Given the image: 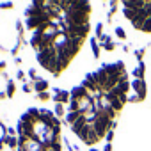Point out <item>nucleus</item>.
Returning <instances> with one entry per match:
<instances>
[{
  "label": "nucleus",
  "instance_id": "3",
  "mask_svg": "<svg viewBox=\"0 0 151 151\" xmlns=\"http://www.w3.org/2000/svg\"><path fill=\"white\" fill-rule=\"evenodd\" d=\"M84 94H86V89L84 87H77V89H73V94L71 96H73V100H77V98H82Z\"/></svg>",
  "mask_w": 151,
  "mask_h": 151
},
{
  "label": "nucleus",
  "instance_id": "10",
  "mask_svg": "<svg viewBox=\"0 0 151 151\" xmlns=\"http://www.w3.org/2000/svg\"><path fill=\"white\" fill-rule=\"evenodd\" d=\"M119 87H121V91L124 93V91L128 89V84H126V82H119Z\"/></svg>",
  "mask_w": 151,
  "mask_h": 151
},
{
  "label": "nucleus",
  "instance_id": "7",
  "mask_svg": "<svg viewBox=\"0 0 151 151\" xmlns=\"http://www.w3.org/2000/svg\"><path fill=\"white\" fill-rule=\"evenodd\" d=\"M121 105H123V101H121V100H119V98H116V100H114V101H112V107H114V109H116V110H119V109H121Z\"/></svg>",
  "mask_w": 151,
  "mask_h": 151
},
{
  "label": "nucleus",
  "instance_id": "2",
  "mask_svg": "<svg viewBox=\"0 0 151 151\" xmlns=\"http://www.w3.org/2000/svg\"><path fill=\"white\" fill-rule=\"evenodd\" d=\"M86 124H87V123H86V117H80L78 121H75V123H73V126H71V128H73V132H75V133H80V132H82V128H84Z\"/></svg>",
  "mask_w": 151,
  "mask_h": 151
},
{
  "label": "nucleus",
  "instance_id": "8",
  "mask_svg": "<svg viewBox=\"0 0 151 151\" xmlns=\"http://www.w3.org/2000/svg\"><path fill=\"white\" fill-rule=\"evenodd\" d=\"M55 100H57V101H60V100L66 101V100H68V93H59V94L55 96Z\"/></svg>",
  "mask_w": 151,
  "mask_h": 151
},
{
  "label": "nucleus",
  "instance_id": "5",
  "mask_svg": "<svg viewBox=\"0 0 151 151\" xmlns=\"http://www.w3.org/2000/svg\"><path fill=\"white\" fill-rule=\"evenodd\" d=\"M78 119H80L78 112H71V114H68V121H69V123H75V121H78Z\"/></svg>",
  "mask_w": 151,
  "mask_h": 151
},
{
  "label": "nucleus",
  "instance_id": "9",
  "mask_svg": "<svg viewBox=\"0 0 151 151\" xmlns=\"http://www.w3.org/2000/svg\"><path fill=\"white\" fill-rule=\"evenodd\" d=\"M45 87H46V82H37V84H36V89H37V91H43Z\"/></svg>",
  "mask_w": 151,
  "mask_h": 151
},
{
  "label": "nucleus",
  "instance_id": "4",
  "mask_svg": "<svg viewBox=\"0 0 151 151\" xmlns=\"http://www.w3.org/2000/svg\"><path fill=\"white\" fill-rule=\"evenodd\" d=\"M89 133H91V124H89V123H87V124H86V126H84V128H82V132H80V133H78V135H80V137H82V139H84V140H86V139H87V137H89Z\"/></svg>",
  "mask_w": 151,
  "mask_h": 151
},
{
  "label": "nucleus",
  "instance_id": "12",
  "mask_svg": "<svg viewBox=\"0 0 151 151\" xmlns=\"http://www.w3.org/2000/svg\"><path fill=\"white\" fill-rule=\"evenodd\" d=\"M7 144H9V146H16V140H14L13 137H9V139H7Z\"/></svg>",
  "mask_w": 151,
  "mask_h": 151
},
{
  "label": "nucleus",
  "instance_id": "6",
  "mask_svg": "<svg viewBox=\"0 0 151 151\" xmlns=\"http://www.w3.org/2000/svg\"><path fill=\"white\" fill-rule=\"evenodd\" d=\"M142 30H146V32H151V18H147V20L142 23Z\"/></svg>",
  "mask_w": 151,
  "mask_h": 151
},
{
  "label": "nucleus",
  "instance_id": "11",
  "mask_svg": "<svg viewBox=\"0 0 151 151\" xmlns=\"http://www.w3.org/2000/svg\"><path fill=\"white\" fill-rule=\"evenodd\" d=\"M77 107H78V103H77V100H73V101H71V109H73V110H78Z\"/></svg>",
  "mask_w": 151,
  "mask_h": 151
},
{
  "label": "nucleus",
  "instance_id": "13",
  "mask_svg": "<svg viewBox=\"0 0 151 151\" xmlns=\"http://www.w3.org/2000/svg\"><path fill=\"white\" fill-rule=\"evenodd\" d=\"M116 34H117V36H119V37H124V32H123V30H121V29H116Z\"/></svg>",
  "mask_w": 151,
  "mask_h": 151
},
{
  "label": "nucleus",
  "instance_id": "1",
  "mask_svg": "<svg viewBox=\"0 0 151 151\" xmlns=\"http://www.w3.org/2000/svg\"><path fill=\"white\" fill-rule=\"evenodd\" d=\"M107 80H109V77H107V71H105V69H100V71L94 75V82L100 84V86H105Z\"/></svg>",
  "mask_w": 151,
  "mask_h": 151
}]
</instances>
